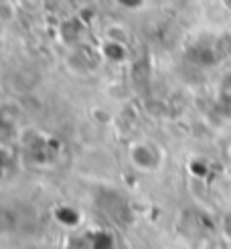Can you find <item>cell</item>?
<instances>
[{
	"mask_svg": "<svg viewBox=\"0 0 231 249\" xmlns=\"http://www.w3.org/2000/svg\"><path fill=\"white\" fill-rule=\"evenodd\" d=\"M223 233H225L227 239H231V209L227 211L225 217H223Z\"/></svg>",
	"mask_w": 231,
	"mask_h": 249,
	"instance_id": "6da1fadb",
	"label": "cell"
},
{
	"mask_svg": "<svg viewBox=\"0 0 231 249\" xmlns=\"http://www.w3.org/2000/svg\"><path fill=\"white\" fill-rule=\"evenodd\" d=\"M18 2H24V6H29V10H36V8H41L43 4V0H18Z\"/></svg>",
	"mask_w": 231,
	"mask_h": 249,
	"instance_id": "7a4b0ae2",
	"label": "cell"
}]
</instances>
